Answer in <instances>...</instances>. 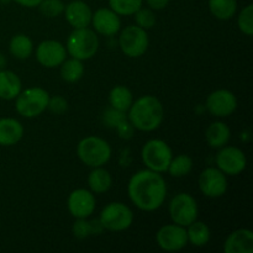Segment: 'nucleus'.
<instances>
[{
	"label": "nucleus",
	"mask_w": 253,
	"mask_h": 253,
	"mask_svg": "<svg viewBox=\"0 0 253 253\" xmlns=\"http://www.w3.org/2000/svg\"><path fill=\"white\" fill-rule=\"evenodd\" d=\"M5 58H4V56H2V54H0V68H2V67H4V64H5Z\"/></svg>",
	"instance_id": "nucleus-39"
},
{
	"label": "nucleus",
	"mask_w": 253,
	"mask_h": 253,
	"mask_svg": "<svg viewBox=\"0 0 253 253\" xmlns=\"http://www.w3.org/2000/svg\"><path fill=\"white\" fill-rule=\"evenodd\" d=\"M205 138L210 147L221 148L229 143L231 138V130L222 121H215L208 126L205 131Z\"/></svg>",
	"instance_id": "nucleus-21"
},
{
	"label": "nucleus",
	"mask_w": 253,
	"mask_h": 253,
	"mask_svg": "<svg viewBox=\"0 0 253 253\" xmlns=\"http://www.w3.org/2000/svg\"><path fill=\"white\" fill-rule=\"evenodd\" d=\"M9 51L15 58L27 59L34 52V43L31 39L24 34L15 35L9 43Z\"/></svg>",
	"instance_id": "nucleus-25"
},
{
	"label": "nucleus",
	"mask_w": 253,
	"mask_h": 253,
	"mask_svg": "<svg viewBox=\"0 0 253 253\" xmlns=\"http://www.w3.org/2000/svg\"><path fill=\"white\" fill-rule=\"evenodd\" d=\"M135 21L137 26H140L143 30H150L155 26L156 24V15L152 9L150 7H141L135 12Z\"/></svg>",
	"instance_id": "nucleus-33"
},
{
	"label": "nucleus",
	"mask_w": 253,
	"mask_h": 253,
	"mask_svg": "<svg viewBox=\"0 0 253 253\" xmlns=\"http://www.w3.org/2000/svg\"><path fill=\"white\" fill-rule=\"evenodd\" d=\"M199 189L208 198L222 197L227 190L226 174L219 168H205L199 175Z\"/></svg>",
	"instance_id": "nucleus-13"
},
{
	"label": "nucleus",
	"mask_w": 253,
	"mask_h": 253,
	"mask_svg": "<svg viewBox=\"0 0 253 253\" xmlns=\"http://www.w3.org/2000/svg\"><path fill=\"white\" fill-rule=\"evenodd\" d=\"M103 119H104V124H105L108 127L116 128V126H118L121 121L127 119V115H126V113H124V111L116 110V109L111 108L110 106V108H108L105 110Z\"/></svg>",
	"instance_id": "nucleus-34"
},
{
	"label": "nucleus",
	"mask_w": 253,
	"mask_h": 253,
	"mask_svg": "<svg viewBox=\"0 0 253 253\" xmlns=\"http://www.w3.org/2000/svg\"><path fill=\"white\" fill-rule=\"evenodd\" d=\"M225 253H252L253 232L250 229H239L227 236L224 244Z\"/></svg>",
	"instance_id": "nucleus-18"
},
{
	"label": "nucleus",
	"mask_w": 253,
	"mask_h": 253,
	"mask_svg": "<svg viewBox=\"0 0 253 253\" xmlns=\"http://www.w3.org/2000/svg\"><path fill=\"white\" fill-rule=\"evenodd\" d=\"M127 119L135 130L151 132L162 125L165 109L160 99L153 95H143L131 104Z\"/></svg>",
	"instance_id": "nucleus-2"
},
{
	"label": "nucleus",
	"mask_w": 253,
	"mask_h": 253,
	"mask_svg": "<svg viewBox=\"0 0 253 253\" xmlns=\"http://www.w3.org/2000/svg\"><path fill=\"white\" fill-rule=\"evenodd\" d=\"M215 162L217 168L226 175H239L246 169L247 158L241 148L224 146L217 152Z\"/></svg>",
	"instance_id": "nucleus-10"
},
{
	"label": "nucleus",
	"mask_w": 253,
	"mask_h": 253,
	"mask_svg": "<svg viewBox=\"0 0 253 253\" xmlns=\"http://www.w3.org/2000/svg\"><path fill=\"white\" fill-rule=\"evenodd\" d=\"M109 103L111 108L127 113L133 103V95L127 86L116 85L109 93Z\"/></svg>",
	"instance_id": "nucleus-23"
},
{
	"label": "nucleus",
	"mask_w": 253,
	"mask_h": 253,
	"mask_svg": "<svg viewBox=\"0 0 253 253\" xmlns=\"http://www.w3.org/2000/svg\"><path fill=\"white\" fill-rule=\"evenodd\" d=\"M63 14L67 22L73 29L88 27L91 22V16H93L90 6L83 0H73L69 4H67Z\"/></svg>",
	"instance_id": "nucleus-17"
},
{
	"label": "nucleus",
	"mask_w": 253,
	"mask_h": 253,
	"mask_svg": "<svg viewBox=\"0 0 253 253\" xmlns=\"http://www.w3.org/2000/svg\"><path fill=\"white\" fill-rule=\"evenodd\" d=\"M193 158L188 155H178L172 158L169 166H168L167 172L172 177L180 178L189 174L193 169Z\"/></svg>",
	"instance_id": "nucleus-28"
},
{
	"label": "nucleus",
	"mask_w": 253,
	"mask_h": 253,
	"mask_svg": "<svg viewBox=\"0 0 253 253\" xmlns=\"http://www.w3.org/2000/svg\"><path fill=\"white\" fill-rule=\"evenodd\" d=\"M90 24L94 31L103 36H114L121 30L120 16L110 7H100L93 12Z\"/></svg>",
	"instance_id": "nucleus-16"
},
{
	"label": "nucleus",
	"mask_w": 253,
	"mask_h": 253,
	"mask_svg": "<svg viewBox=\"0 0 253 253\" xmlns=\"http://www.w3.org/2000/svg\"><path fill=\"white\" fill-rule=\"evenodd\" d=\"M115 130L118 131L119 136H120L121 138H124V140H128V138L132 137L135 127H133L132 124L128 121V119H125V120L121 121V123L116 126Z\"/></svg>",
	"instance_id": "nucleus-36"
},
{
	"label": "nucleus",
	"mask_w": 253,
	"mask_h": 253,
	"mask_svg": "<svg viewBox=\"0 0 253 253\" xmlns=\"http://www.w3.org/2000/svg\"><path fill=\"white\" fill-rule=\"evenodd\" d=\"M209 10L212 16L226 21L237 11V0H209Z\"/></svg>",
	"instance_id": "nucleus-26"
},
{
	"label": "nucleus",
	"mask_w": 253,
	"mask_h": 253,
	"mask_svg": "<svg viewBox=\"0 0 253 253\" xmlns=\"http://www.w3.org/2000/svg\"><path fill=\"white\" fill-rule=\"evenodd\" d=\"M67 58V49L63 43L56 40L42 41L36 48V59L46 68H56Z\"/></svg>",
	"instance_id": "nucleus-15"
},
{
	"label": "nucleus",
	"mask_w": 253,
	"mask_h": 253,
	"mask_svg": "<svg viewBox=\"0 0 253 253\" xmlns=\"http://www.w3.org/2000/svg\"><path fill=\"white\" fill-rule=\"evenodd\" d=\"M47 109H49L52 113L57 114V115H61V114H63L64 111H67V109H68V103H67V100L63 98V96L56 95V96H52V98L49 96L48 106H47Z\"/></svg>",
	"instance_id": "nucleus-35"
},
{
	"label": "nucleus",
	"mask_w": 253,
	"mask_h": 253,
	"mask_svg": "<svg viewBox=\"0 0 253 253\" xmlns=\"http://www.w3.org/2000/svg\"><path fill=\"white\" fill-rule=\"evenodd\" d=\"M15 109L17 114L26 119L36 118L46 111L48 106L49 94L46 89L40 86H31L20 91L15 98Z\"/></svg>",
	"instance_id": "nucleus-5"
},
{
	"label": "nucleus",
	"mask_w": 253,
	"mask_h": 253,
	"mask_svg": "<svg viewBox=\"0 0 253 253\" xmlns=\"http://www.w3.org/2000/svg\"><path fill=\"white\" fill-rule=\"evenodd\" d=\"M187 227L188 244H192L195 247H204L209 244L211 232H210L209 226L205 222L195 220Z\"/></svg>",
	"instance_id": "nucleus-24"
},
{
	"label": "nucleus",
	"mask_w": 253,
	"mask_h": 253,
	"mask_svg": "<svg viewBox=\"0 0 253 253\" xmlns=\"http://www.w3.org/2000/svg\"><path fill=\"white\" fill-rule=\"evenodd\" d=\"M103 230L104 229L99 220L88 221L86 219H77L73 227H72L73 235L77 239H85V237L91 236V235L100 234Z\"/></svg>",
	"instance_id": "nucleus-29"
},
{
	"label": "nucleus",
	"mask_w": 253,
	"mask_h": 253,
	"mask_svg": "<svg viewBox=\"0 0 253 253\" xmlns=\"http://www.w3.org/2000/svg\"><path fill=\"white\" fill-rule=\"evenodd\" d=\"M84 76V64L83 61L73 58L64 59L63 63L61 64V77L63 81L68 83H76L81 81L82 77Z\"/></svg>",
	"instance_id": "nucleus-27"
},
{
	"label": "nucleus",
	"mask_w": 253,
	"mask_h": 253,
	"mask_svg": "<svg viewBox=\"0 0 253 253\" xmlns=\"http://www.w3.org/2000/svg\"><path fill=\"white\" fill-rule=\"evenodd\" d=\"M12 1H15L16 4L21 5V6H25V7H36L39 6V4L42 1V0H12Z\"/></svg>",
	"instance_id": "nucleus-38"
},
{
	"label": "nucleus",
	"mask_w": 253,
	"mask_h": 253,
	"mask_svg": "<svg viewBox=\"0 0 253 253\" xmlns=\"http://www.w3.org/2000/svg\"><path fill=\"white\" fill-rule=\"evenodd\" d=\"M156 241L163 251H180L188 245L187 229L174 222L165 225L156 234Z\"/></svg>",
	"instance_id": "nucleus-11"
},
{
	"label": "nucleus",
	"mask_w": 253,
	"mask_h": 253,
	"mask_svg": "<svg viewBox=\"0 0 253 253\" xmlns=\"http://www.w3.org/2000/svg\"><path fill=\"white\" fill-rule=\"evenodd\" d=\"M237 25L240 31L246 36L253 35V5L249 4L246 7L241 10L239 17H237Z\"/></svg>",
	"instance_id": "nucleus-32"
},
{
	"label": "nucleus",
	"mask_w": 253,
	"mask_h": 253,
	"mask_svg": "<svg viewBox=\"0 0 253 253\" xmlns=\"http://www.w3.org/2000/svg\"><path fill=\"white\" fill-rule=\"evenodd\" d=\"M88 185L90 192L94 194H103L106 193L113 185L111 174L103 167L93 168L88 175Z\"/></svg>",
	"instance_id": "nucleus-22"
},
{
	"label": "nucleus",
	"mask_w": 253,
	"mask_h": 253,
	"mask_svg": "<svg viewBox=\"0 0 253 253\" xmlns=\"http://www.w3.org/2000/svg\"><path fill=\"white\" fill-rule=\"evenodd\" d=\"M99 221L103 229L108 231H125L132 225L133 212L124 203H110L101 210Z\"/></svg>",
	"instance_id": "nucleus-7"
},
{
	"label": "nucleus",
	"mask_w": 253,
	"mask_h": 253,
	"mask_svg": "<svg viewBox=\"0 0 253 253\" xmlns=\"http://www.w3.org/2000/svg\"><path fill=\"white\" fill-rule=\"evenodd\" d=\"M141 158L147 169L157 173L167 172L168 166L173 158L172 148L166 141L152 138L147 141L141 151Z\"/></svg>",
	"instance_id": "nucleus-6"
},
{
	"label": "nucleus",
	"mask_w": 253,
	"mask_h": 253,
	"mask_svg": "<svg viewBox=\"0 0 253 253\" xmlns=\"http://www.w3.org/2000/svg\"><path fill=\"white\" fill-rule=\"evenodd\" d=\"M96 200L90 190L79 188L73 190L67 199V208L69 214L76 219H88L95 211Z\"/></svg>",
	"instance_id": "nucleus-12"
},
{
	"label": "nucleus",
	"mask_w": 253,
	"mask_h": 253,
	"mask_svg": "<svg viewBox=\"0 0 253 253\" xmlns=\"http://www.w3.org/2000/svg\"><path fill=\"white\" fill-rule=\"evenodd\" d=\"M24 136V126L12 118L0 119V146L9 147L19 142Z\"/></svg>",
	"instance_id": "nucleus-19"
},
{
	"label": "nucleus",
	"mask_w": 253,
	"mask_h": 253,
	"mask_svg": "<svg viewBox=\"0 0 253 253\" xmlns=\"http://www.w3.org/2000/svg\"><path fill=\"white\" fill-rule=\"evenodd\" d=\"M143 5V0H109V6L119 16H131Z\"/></svg>",
	"instance_id": "nucleus-30"
},
{
	"label": "nucleus",
	"mask_w": 253,
	"mask_h": 253,
	"mask_svg": "<svg viewBox=\"0 0 253 253\" xmlns=\"http://www.w3.org/2000/svg\"><path fill=\"white\" fill-rule=\"evenodd\" d=\"M22 88L21 79L16 73L7 69L0 71V99L14 100Z\"/></svg>",
	"instance_id": "nucleus-20"
},
{
	"label": "nucleus",
	"mask_w": 253,
	"mask_h": 253,
	"mask_svg": "<svg viewBox=\"0 0 253 253\" xmlns=\"http://www.w3.org/2000/svg\"><path fill=\"white\" fill-rule=\"evenodd\" d=\"M119 46L125 56L130 58H138L143 56L150 46L147 31L137 25L126 26L119 36Z\"/></svg>",
	"instance_id": "nucleus-8"
},
{
	"label": "nucleus",
	"mask_w": 253,
	"mask_h": 253,
	"mask_svg": "<svg viewBox=\"0 0 253 253\" xmlns=\"http://www.w3.org/2000/svg\"><path fill=\"white\" fill-rule=\"evenodd\" d=\"M169 216L174 224L180 226H189L198 219L199 209L197 200L188 193H178L169 203Z\"/></svg>",
	"instance_id": "nucleus-9"
},
{
	"label": "nucleus",
	"mask_w": 253,
	"mask_h": 253,
	"mask_svg": "<svg viewBox=\"0 0 253 253\" xmlns=\"http://www.w3.org/2000/svg\"><path fill=\"white\" fill-rule=\"evenodd\" d=\"M150 9L152 10H162L169 4V0H146Z\"/></svg>",
	"instance_id": "nucleus-37"
},
{
	"label": "nucleus",
	"mask_w": 253,
	"mask_h": 253,
	"mask_svg": "<svg viewBox=\"0 0 253 253\" xmlns=\"http://www.w3.org/2000/svg\"><path fill=\"white\" fill-rule=\"evenodd\" d=\"M39 10L46 17H58L64 11V2L62 0H42L39 4Z\"/></svg>",
	"instance_id": "nucleus-31"
},
{
	"label": "nucleus",
	"mask_w": 253,
	"mask_h": 253,
	"mask_svg": "<svg viewBox=\"0 0 253 253\" xmlns=\"http://www.w3.org/2000/svg\"><path fill=\"white\" fill-rule=\"evenodd\" d=\"M128 198L137 209L155 211L167 198V183L161 173L151 169L136 172L127 184Z\"/></svg>",
	"instance_id": "nucleus-1"
},
{
	"label": "nucleus",
	"mask_w": 253,
	"mask_h": 253,
	"mask_svg": "<svg viewBox=\"0 0 253 253\" xmlns=\"http://www.w3.org/2000/svg\"><path fill=\"white\" fill-rule=\"evenodd\" d=\"M67 54L79 61L93 58L99 49V37L94 30L89 27L74 29L69 34L66 42Z\"/></svg>",
	"instance_id": "nucleus-3"
},
{
	"label": "nucleus",
	"mask_w": 253,
	"mask_h": 253,
	"mask_svg": "<svg viewBox=\"0 0 253 253\" xmlns=\"http://www.w3.org/2000/svg\"><path fill=\"white\" fill-rule=\"evenodd\" d=\"M207 110L216 118H227L237 108V99L231 90L217 89L208 95L205 101Z\"/></svg>",
	"instance_id": "nucleus-14"
},
{
	"label": "nucleus",
	"mask_w": 253,
	"mask_h": 253,
	"mask_svg": "<svg viewBox=\"0 0 253 253\" xmlns=\"http://www.w3.org/2000/svg\"><path fill=\"white\" fill-rule=\"evenodd\" d=\"M77 155L88 167H103L110 161L111 147L108 141L99 136H86L79 141Z\"/></svg>",
	"instance_id": "nucleus-4"
}]
</instances>
